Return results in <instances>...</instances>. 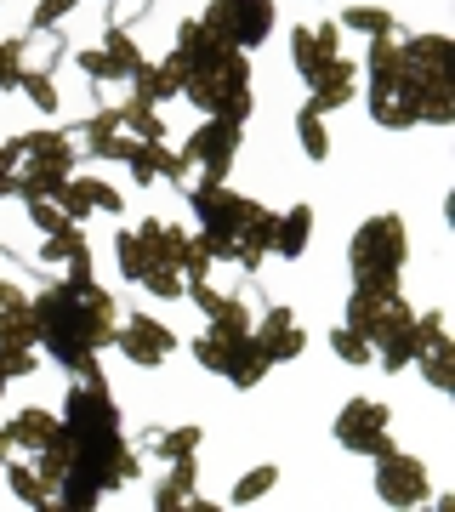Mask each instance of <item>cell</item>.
I'll use <instances>...</instances> for the list:
<instances>
[{
    "mask_svg": "<svg viewBox=\"0 0 455 512\" xmlns=\"http://www.w3.org/2000/svg\"><path fill=\"white\" fill-rule=\"evenodd\" d=\"M18 92L29 97L35 109H46V114L57 109V80H52V74H23V80H18Z\"/></svg>",
    "mask_w": 455,
    "mask_h": 512,
    "instance_id": "obj_36",
    "label": "cell"
},
{
    "mask_svg": "<svg viewBox=\"0 0 455 512\" xmlns=\"http://www.w3.org/2000/svg\"><path fill=\"white\" fill-rule=\"evenodd\" d=\"M74 63H80V74L97 80V86H126L131 74L143 69V52H137V40H131L126 29H109L97 46L74 52Z\"/></svg>",
    "mask_w": 455,
    "mask_h": 512,
    "instance_id": "obj_19",
    "label": "cell"
},
{
    "mask_svg": "<svg viewBox=\"0 0 455 512\" xmlns=\"http://www.w3.org/2000/svg\"><path fill=\"white\" fill-rule=\"evenodd\" d=\"M336 57H342V23L319 18V23L291 29V63H296V74H302L308 86L330 69V63H336Z\"/></svg>",
    "mask_w": 455,
    "mask_h": 512,
    "instance_id": "obj_22",
    "label": "cell"
},
{
    "mask_svg": "<svg viewBox=\"0 0 455 512\" xmlns=\"http://www.w3.org/2000/svg\"><path fill=\"white\" fill-rule=\"evenodd\" d=\"M399 40H370V57H364V69H359L364 97H370V120L387 131L421 126V97H416V80H410V63H404Z\"/></svg>",
    "mask_w": 455,
    "mask_h": 512,
    "instance_id": "obj_7",
    "label": "cell"
},
{
    "mask_svg": "<svg viewBox=\"0 0 455 512\" xmlns=\"http://www.w3.org/2000/svg\"><path fill=\"white\" fill-rule=\"evenodd\" d=\"M376 461V501L387 507H421L427 495H433V473H427V461L421 456H404L399 444H387Z\"/></svg>",
    "mask_w": 455,
    "mask_h": 512,
    "instance_id": "obj_14",
    "label": "cell"
},
{
    "mask_svg": "<svg viewBox=\"0 0 455 512\" xmlns=\"http://www.w3.org/2000/svg\"><path fill=\"white\" fill-rule=\"evenodd\" d=\"M330 353L342 359V365H353V370H364V365H376V353H370V342H364L353 325H336L330 330Z\"/></svg>",
    "mask_w": 455,
    "mask_h": 512,
    "instance_id": "obj_34",
    "label": "cell"
},
{
    "mask_svg": "<svg viewBox=\"0 0 455 512\" xmlns=\"http://www.w3.org/2000/svg\"><path fill=\"white\" fill-rule=\"evenodd\" d=\"M18 80H23V46L0 40V92H18Z\"/></svg>",
    "mask_w": 455,
    "mask_h": 512,
    "instance_id": "obj_37",
    "label": "cell"
},
{
    "mask_svg": "<svg viewBox=\"0 0 455 512\" xmlns=\"http://www.w3.org/2000/svg\"><path fill=\"white\" fill-rule=\"evenodd\" d=\"M171 63L182 69V97L205 114V120H251V52H234L222 40L205 35L200 18H182L177 40H171Z\"/></svg>",
    "mask_w": 455,
    "mask_h": 512,
    "instance_id": "obj_3",
    "label": "cell"
},
{
    "mask_svg": "<svg viewBox=\"0 0 455 512\" xmlns=\"http://www.w3.org/2000/svg\"><path fill=\"white\" fill-rule=\"evenodd\" d=\"M6 160H12L18 194H57L80 165V143L74 131H23L6 143Z\"/></svg>",
    "mask_w": 455,
    "mask_h": 512,
    "instance_id": "obj_11",
    "label": "cell"
},
{
    "mask_svg": "<svg viewBox=\"0 0 455 512\" xmlns=\"http://www.w3.org/2000/svg\"><path fill=\"white\" fill-rule=\"evenodd\" d=\"M114 325H120V308H114V296L91 279V256L69 262V268L35 296V342L52 353L69 376L86 370L103 348H114Z\"/></svg>",
    "mask_w": 455,
    "mask_h": 512,
    "instance_id": "obj_2",
    "label": "cell"
},
{
    "mask_svg": "<svg viewBox=\"0 0 455 512\" xmlns=\"http://www.w3.org/2000/svg\"><path fill=\"white\" fill-rule=\"evenodd\" d=\"M308 245H313V205H291V211L273 217V256L279 262L308 256Z\"/></svg>",
    "mask_w": 455,
    "mask_h": 512,
    "instance_id": "obj_26",
    "label": "cell"
},
{
    "mask_svg": "<svg viewBox=\"0 0 455 512\" xmlns=\"http://www.w3.org/2000/svg\"><path fill=\"white\" fill-rule=\"evenodd\" d=\"M353 97H359V63L342 52V57H336V63H330V69L308 86V109H313V114H330V109H347Z\"/></svg>",
    "mask_w": 455,
    "mask_h": 512,
    "instance_id": "obj_25",
    "label": "cell"
},
{
    "mask_svg": "<svg viewBox=\"0 0 455 512\" xmlns=\"http://www.w3.org/2000/svg\"><path fill=\"white\" fill-rule=\"evenodd\" d=\"M80 256H91L86 228H80V222H69V228L46 234V251H40V262H46V268H69V262H80Z\"/></svg>",
    "mask_w": 455,
    "mask_h": 512,
    "instance_id": "obj_31",
    "label": "cell"
},
{
    "mask_svg": "<svg viewBox=\"0 0 455 512\" xmlns=\"http://www.w3.org/2000/svg\"><path fill=\"white\" fill-rule=\"evenodd\" d=\"M74 143L86 148L91 160H131L137 143H148V137H137L126 109H103V114H91L86 126H74Z\"/></svg>",
    "mask_w": 455,
    "mask_h": 512,
    "instance_id": "obj_21",
    "label": "cell"
},
{
    "mask_svg": "<svg viewBox=\"0 0 455 512\" xmlns=\"http://www.w3.org/2000/svg\"><path fill=\"white\" fill-rule=\"evenodd\" d=\"M18 46H23V74H52L63 63V35L57 29H29Z\"/></svg>",
    "mask_w": 455,
    "mask_h": 512,
    "instance_id": "obj_28",
    "label": "cell"
},
{
    "mask_svg": "<svg viewBox=\"0 0 455 512\" xmlns=\"http://www.w3.org/2000/svg\"><path fill=\"white\" fill-rule=\"evenodd\" d=\"M410 262V228L404 217L382 211V217H364L347 239V274L353 285H370V291H393Z\"/></svg>",
    "mask_w": 455,
    "mask_h": 512,
    "instance_id": "obj_8",
    "label": "cell"
},
{
    "mask_svg": "<svg viewBox=\"0 0 455 512\" xmlns=\"http://www.w3.org/2000/svg\"><path fill=\"white\" fill-rule=\"evenodd\" d=\"M0 467H6V484L18 490V501H23V507H40V512L52 507V490L40 484V473H35V467H29L23 456H6Z\"/></svg>",
    "mask_w": 455,
    "mask_h": 512,
    "instance_id": "obj_30",
    "label": "cell"
},
{
    "mask_svg": "<svg viewBox=\"0 0 455 512\" xmlns=\"http://www.w3.org/2000/svg\"><path fill=\"white\" fill-rule=\"evenodd\" d=\"M410 80L421 97V126H450L455 120V40L450 35H404L399 40Z\"/></svg>",
    "mask_w": 455,
    "mask_h": 512,
    "instance_id": "obj_9",
    "label": "cell"
},
{
    "mask_svg": "<svg viewBox=\"0 0 455 512\" xmlns=\"http://www.w3.org/2000/svg\"><path fill=\"white\" fill-rule=\"evenodd\" d=\"M387 427H393V410L382 399H347L342 416H336V444L347 456H382L387 444Z\"/></svg>",
    "mask_w": 455,
    "mask_h": 512,
    "instance_id": "obj_16",
    "label": "cell"
},
{
    "mask_svg": "<svg viewBox=\"0 0 455 512\" xmlns=\"http://www.w3.org/2000/svg\"><path fill=\"white\" fill-rule=\"evenodd\" d=\"M6 387H12V376H6V370H0V399H6Z\"/></svg>",
    "mask_w": 455,
    "mask_h": 512,
    "instance_id": "obj_43",
    "label": "cell"
},
{
    "mask_svg": "<svg viewBox=\"0 0 455 512\" xmlns=\"http://www.w3.org/2000/svg\"><path fill=\"white\" fill-rule=\"evenodd\" d=\"M63 433H69V473L57 484V507L91 512L103 495L137 484L143 450L126 439L120 404H114L109 376L97 370V359L86 370H74L69 393H63Z\"/></svg>",
    "mask_w": 455,
    "mask_h": 512,
    "instance_id": "obj_1",
    "label": "cell"
},
{
    "mask_svg": "<svg viewBox=\"0 0 455 512\" xmlns=\"http://www.w3.org/2000/svg\"><path fill=\"white\" fill-rule=\"evenodd\" d=\"M194 359H200L217 382L239 387V393H251L262 376H268V359H262V348H256V336L245 319H205V330L194 336Z\"/></svg>",
    "mask_w": 455,
    "mask_h": 512,
    "instance_id": "obj_10",
    "label": "cell"
},
{
    "mask_svg": "<svg viewBox=\"0 0 455 512\" xmlns=\"http://www.w3.org/2000/svg\"><path fill=\"white\" fill-rule=\"evenodd\" d=\"M0 370L18 382V376H35L40 370V348H0Z\"/></svg>",
    "mask_w": 455,
    "mask_h": 512,
    "instance_id": "obj_38",
    "label": "cell"
},
{
    "mask_svg": "<svg viewBox=\"0 0 455 512\" xmlns=\"http://www.w3.org/2000/svg\"><path fill=\"white\" fill-rule=\"evenodd\" d=\"M114 348L126 353L137 370H160L171 353H177V336L171 325H160L154 313H120V325H114Z\"/></svg>",
    "mask_w": 455,
    "mask_h": 512,
    "instance_id": "obj_17",
    "label": "cell"
},
{
    "mask_svg": "<svg viewBox=\"0 0 455 512\" xmlns=\"http://www.w3.org/2000/svg\"><path fill=\"white\" fill-rule=\"evenodd\" d=\"M148 6H154V0H114L109 6V29H126L131 18H148Z\"/></svg>",
    "mask_w": 455,
    "mask_h": 512,
    "instance_id": "obj_40",
    "label": "cell"
},
{
    "mask_svg": "<svg viewBox=\"0 0 455 512\" xmlns=\"http://www.w3.org/2000/svg\"><path fill=\"white\" fill-rule=\"evenodd\" d=\"M200 427L188 421V427H148V433H137V450L143 456H160V461H177V456H194L200 450Z\"/></svg>",
    "mask_w": 455,
    "mask_h": 512,
    "instance_id": "obj_27",
    "label": "cell"
},
{
    "mask_svg": "<svg viewBox=\"0 0 455 512\" xmlns=\"http://www.w3.org/2000/svg\"><path fill=\"white\" fill-rule=\"evenodd\" d=\"M410 365L427 376L433 393H450L455 387V342H450L444 313H416V359Z\"/></svg>",
    "mask_w": 455,
    "mask_h": 512,
    "instance_id": "obj_18",
    "label": "cell"
},
{
    "mask_svg": "<svg viewBox=\"0 0 455 512\" xmlns=\"http://www.w3.org/2000/svg\"><path fill=\"white\" fill-rule=\"evenodd\" d=\"M296 143H302V154H308L313 165L330 160V137H325V114H313L308 103L296 109Z\"/></svg>",
    "mask_w": 455,
    "mask_h": 512,
    "instance_id": "obj_32",
    "label": "cell"
},
{
    "mask_svg": "<svg viewBox=\"0 0 455 512\" xmlns=\"http://www.w3.org/2000/svg\"><path fill=\"white\" fill-rule=\"evenodd\" d=\"M188 245H194V234H182V228H171V222L148 217L137 222V228H120V239H114V256H120V274L131 279V285H143L148 296H160V302H177L182 291H188Z\"/></svg>",
    "mask_w": 455,
    "mask_h": 512,
    "instance_id": "obj_5",
    "label": "cell"
},
{
    "mask_svg": "<svg viewBox=\"0 0 455 512\" xmlns=\"http://www.w3.org/2000/svg\"><path fill=\"white\" fill-rule=\"evenodd\" d=\"M6 439H12V456H23L40 473V484L52 490V507H57V484L69 473V433H63V416H52L46 404H23L18 416L6 421Z\"/></svg>",
    "mask_w": 455,
    "mask_h": 512,
    "instance_id": "obj_12",
    "label": "cell"
},
{
    "mask_svg": "<svg viewBox=\"0 0 455 512\" xmlns=\"http://www.w3.org/2000/svg\"><path fill=\"white\" fill-rule=\"evenodd\" d=\"M342 325H353L364 342H370V353H376V370H387V376L410 370V359H416V313H410V302L399 296V285H393V291L353 285Z\"/></svg>",
    "mask_w": 455,
    "mask_h": 512,
    "instance_id": "obj_6",
    "label": "cell"
},
{
    "mask_svg": "<svg viewBox=\"0 0 455 512\" xmlns=\"http://www.w3.org/2000/svg\"><path fill=\"white\" fill-rule=\"evenodd\" d=\"M188 205L200 217V234L194 239L211 251V262H228L239 274H256L273 256V217L279 211H268L262 200H251V194H239L228 183H200L188 194Z\"/></svg>",
    "mask_w": 455,
    "mask_h": 512,
    "instance_id": "obj_4",
    "label": "cell"
},
{
    "mask_svg": "<svg viewBox=\"0 0 455 512\" xmlns=\"http://www.w3.org/2000/svg\"><path fill=\"white\" fill-rule=\"evenodd\" d=\"M57 200H63L69 222H86L91 211H103V217H120L126 211V194L109 183H97V177H69V183L57 188Z\"/></svg>",
    "mask_w": 455,
    "mask_h": 512,
    "instance_id": "obj_24",
    "label": "cell"
},
{
    "mask_svg": "<svg viewBox=\"0 0 455 512\" xmlns=\"http://www.w3.org/2000/svg\"><path fill=\"white\" fill-rule=\"evenodd\" d=\"M279 490V467L273 461H262V467H251V473L234 484V495H228V507H256L262 495H273Z\"/></svg>",
    "mask_w": 455,
    "mask_h": 512,
    "instance_id": "obj_33",
    "label": "cell"
},
{
    "mask_svg": "<svg viewBox=\"0 0 455 512\" xmlns=\"http://www.w3.org/2000/svg\"><path fill=\"white\" fill-rule=\"evenodd\" d=\"M12 456V439H6V427H0V461Z\"/></svg>",
    "mask_w": 455,
    "mask_h": 512,
    "instance_id": "obj_42",
    "label": "cell"
},
{
    "mask_svg": "<svg viewBox=\"0 0 455 512\" xmlns=\"http://www.w3.org/2000/svg\"><path fill=\"white\" fill-rule=\"evenodd\" d=\"M205 35L222 40V46H234V52H251L262 40L273 35V23H279V6L273 0H211L200 12Z\"/></svg>",
    "mask_w": 455,
    "mask_h": 512,
    "instance_id": "obj_13",
    "label": "cell"
},
{
    "mask_svg": "<svg viewBox=\"0 0 455 512\" xmlns=\"http://www.w3.org/2000/svg\"><path fill=\"white\" fill-rule=\"evenodd\" d=\"M23 205H29V222H35L40 234H57V228H69V211H63V200L57 194H18Z\"/></svg>",
    "mask_w": 455,
    "mask_h": 512,
    "instance_id": "obj_35",
    "label": "cell"
},
{
    "mask_svg": "<svg viewBox=\"0 0 455 512\" xmlns=\"http://www.w3.org/2000/svg\"><path fill=\"white\" fill-rule=\"evenodd\" d=\"M194 484H200V461L177 456V461H171V473L154 484V501H148V507H154V512H182V507H188V512H211V501H200Z\"/></svg>",
    "mask_w": 455,
    "mask_h": 512,
    "instance_id": "obj_23",
    "label": "cell"
},
{
    "mask_svg": "<svg viewBox=\"0 0 455 512\" xmlns=\"http://www.w3.org/2000/svg\"><path fill=\"white\" fill-rule=\"evenodd\" d=\"M251 336H256V348H262L268 365H291V359H302V348H308V330H302V319H296L285 302H268V308L256 313Z\"/></svg>",
    "mask_w": 455,
    "mask_h": 512,
    "instance_id": "obj_20",
    "label": "cell"
},
{
    "mask_svg": "<svg viewBox=\"0 0 455 512\" xmlns=\"http://www.w3.org/2000/svg\"><path fill=\"white\" fill-rule=\"evenodd\" d=\"M6 194H18V183H12V160H6V143H0V200Z\"/></svg>",
    "mask_w": 455,
    "mask_h": 512,
    "instance_id": "obj_41",
    "label": "cell"
},
{
    "mask_svg": "<svg viewBox=\"0 0 455 512\" xmlns=\"http://www.w3.org/2000/svg\"><path fill=\"white\" fill-rule=\"evenodd\" d=\"M342 29H359V35H370V40H399L404 35V23L393 18L387 6H347Z\"/></svg>",
    "mask_w": 455,
    "mask_h": 512,
    "instance_id": "obj_29",
    "label": "cell"
},
{
    "mask_svg": "<svg viewBox=\"0 0 455 512\" xmlns=\"http://www.w3.org/2000/svg\"><path fill=\"white\" fill-rule=\"evenodd\" d=\"M74 6H80V0H40L35 6V18H29V29H57V23L69 18Z\"/></svg>",
    "mask_w": 455,
    "mask_h": 512,
    "instance_id": "obj_39",
    "label": "cell"
},
{
    "mask_svg": "<svg viewBox=\"0 0 455 512\" xmlns=\"http://www.w3.org/2000/svg\"><path fill=\"white\" fill-rule=\"evenodd\" d=\"M239 143H245V126H239V120H200V126L188 131L182 154L200 165L205 183H228V171H234V160H239Z\"/></svg>",
    "mask_w": 455,
    "mask_h": 512,
    "instance_id": "obj_15",
    "label": "cell"
}]
</instances>
